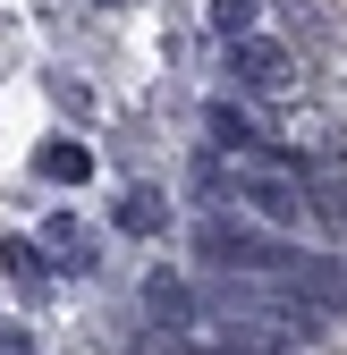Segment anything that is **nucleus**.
I'll list each match as a JSON object with an SVG mask.
<instances>
[{"instance_id":"1","label":"nucleus","mask_w":347,"mask_h":355,"mask_svg":"<svg viewBox=\"0 0 347 355\" xmlns=\"http://www.w3.org/2000/svg\"><path fill=\"white\" fill-rule=\"evenodd\" d=\"M42 169H51V178H85V153H76V144H51V153H42Z\"/></svg>"}]
</instances>
